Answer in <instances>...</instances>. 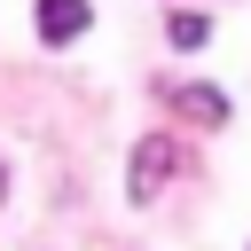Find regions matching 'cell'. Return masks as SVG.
Here are the masks:
<instances>
[{
	"label": "cell",
	"instance_id": "6da1fadb",
	"mask_svg": "<svg viewBox=\"0 0 251 251\" xmlns=\"http://www.w3.org/2000/svg\"><path fill=\"white\" fill-rule=\"evenodd\" d=\"M165 173H173V133H149V141L133 149V173H126V196H133V204H149V196L165 188Z\"/></svg>",
	"mask_w": 251,
	"mask_h": 251
},
{
	"label": "cell",
	"instance_id": "7a4b0ae2",
	"mask_svg": "<svg viewBox=\"0 0 251 251\" xmlns=\"http://www.w3.org/2000/svg\"><path fill=\"white\" fill-rule=\"evenodd\" d=\"M86 31V0H39V39L47 47H71Z\"/></svg>",
	"mask_w": 251,
	"mask_h": 251
},
{
	"label": "cell",
	"instance_id": "277c9868",
	"mask_svg": "<svg viewBox=\"0 0 251 251\" xmlns=\"http://www.w3.org/2000/svg\"><path fill=\"white\" fill-rule=\"evenodd\" d=\"M165 39H173V47H204V39H212V24H204V16H188V8H173V16H165Z\"/></svg>",
	"mask_w": 251,
	"mask_h": 251
},
{
	"label": "cell",
	"instance_id": "5b68a950",
	"mask_svg": "<svg viewBox=\"0 0 251 251\" xmlns=\"http://www.w3.org/2000/svg\"><path fill=\"white\" fill-rule=\"evenodd\" d=\"M0 188H8V173H0Z\"/></svg>",
	"mask_w": 251,
	"mask_h": 251
},
{
	"label": "cell",
	"instance_id": "3957f363",
	"mask_svg": "<svg viewBox=\"0 0 251 251\" xmlns=\"http://www.w3.org/2000/svg\"><path fill=\"white\" fill-rule=\"evenodd\" d=\"M173 102H180V118H196V126H227V94H220V86H180Z\"/></svg>",
	"mask_w": 251,
	"mask_h": 251
}]
</instances>
